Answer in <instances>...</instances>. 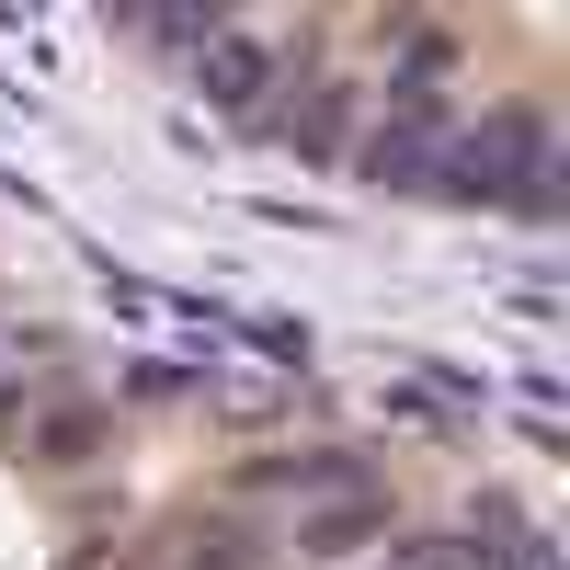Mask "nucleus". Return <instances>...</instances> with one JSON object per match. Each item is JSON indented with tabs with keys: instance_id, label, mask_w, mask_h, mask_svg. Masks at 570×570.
I'll list each match as a JSON object with an SVG mask.
<instances>
[{
	"instance_id": "20e7f679",
	"label": "nucleus",
	"mask_w": 570,
	"mask_h": 570,
	"mask_svg": "<svg viewBox=\"0 0 570 570\" xmlns=\"http://www.w3.org/2000/svg\"><path fill=\"white\" fill-rule=\"evenodd\" d=\"M297 537H308L320 559H343V548H365V537H389V513H376V502H331L320 525H297Z\"/></svg>"
},
{
	"instance_id": "39448f33",
	"label": "nucleus",
	"mask_w": 570,
	"mask_h": 570,
	"mask_svg": "<svg viewBox=\"0 0 570 570\" xmlns=\"http://www.w3.org/2000/svg\"><path fill=\"white\" fill-rule=\"evenodd\" d=\"M285 137H297V149H331V137H343V91H320V104H297V115H285Z\"/></svg>"
},
{
	"instance_id": "7ed1b4c3",
	"label": "nucleus",
	"mask_w": 570,
	"mask_h": 570,
	"mask_svg": "<svg viewBox=\"0 0 570 570\" xmlns=\"http://www.w3.org/2000/svg\"><path fill=\"white\" fill-rule=\"evenodd\" d=\"M195 80L217 91V104H263V80H274V58H263V46H252V35H217Z\"/></svg>"
},
{
	"instance_id": "f03ea898",
	"label": "nucleus",
	"mask_w": 570,
	"mask_h": 570,
	"mask_svg": "<svg viewBox=\"0 0 570 570\" xmlns=\"http://www.w3.org/2000/svg\"><path fill=\"white\" fill-rule=\"evenodd\" d=\"M434 149H445V115H434V91H411V104L354 149V171L376 183V195H411V183H434Z\"/></svg>"
},
{
	"instance_id": "0eeeda50",
	"label": "nucleus",
	"mask_w": 570,
	"mask_h": 570,
	"mask_svg": "<svg viewBox=\"0 0 570 570\" xmlns=\"http://www.w3.org/2000/svg\"><path fill=\"white\" fill-rule=\"evenodd\" d=\"M115 12H149V0H115Z\"/></svg>"
},
{
	"instance_id": "423d86ee",
	"label": "nucleus",
	"mask_w": 570,
	"mask_h": 570,
	"mask_svg": "<svg viewBox=\"0 0 570 570\" xmlns=\"http://www.w3.org/2000/svg\"><path fill=\"white\" fill-rule=\"evenodd\" d=\"M217 12H228V0H171L160 23H171V35H195V23H217Z\"/></svg>"
},
{
	"instance_id": "f257e3e1",
	"label": "nucleus",
	"mask_w": 570,
	"mask_h": 570,
	"mask_svg": "<svg viewBox=\"0 0 570 570\" xmlns=\"http://www.w3.org/2000/svg\"><path fill=\"white\" fill-rule=\"evenodd\" d=\"M456 171H434L445 195H480V206H525V217H548L559 206V160H548V126L525 115V104H502V115H480L445 149Z\"/></svg>"
}]
</instances>
